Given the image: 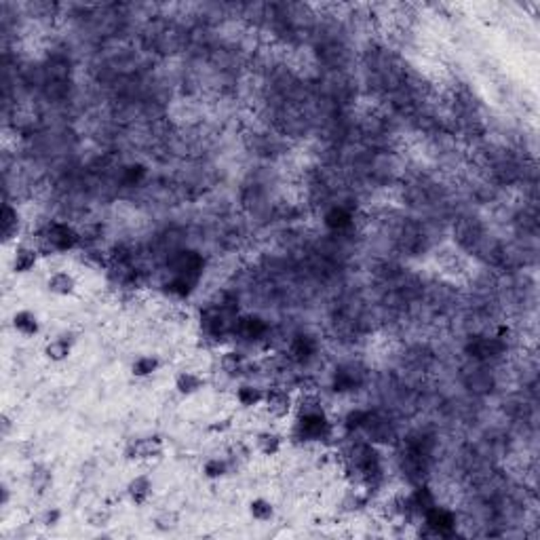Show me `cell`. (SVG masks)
I'll list each match as a JSON object with an SVG mask.
<instances>
[{"instance_id":"cell-1","label":"cell","mask_w":540,"mask_h":540,"mask_svg":"<svg viewBox=\"0 0 540 540\" xmlns=\"http://www.w3.org/2000/svg\"><path fill=\"white\" fill-rule=\"evenodd\" d=\"M165 452V444L159 435H150V437H140L133 439L125 446V460L129 462H152L159 460Z\"/></svg>"},{"instance_id":"cell-2","label":"cell","mask_w":540,"mask_h":540,"mask_svg":"<svg viewBox=\"0 0 540 540\" xmlns=\"http://www.w3.org/2000/svg\"><path fill=\"white\" fill-rule=\"evenodd\" d=\"M264 409L270 418H277V420H283L291 414L293 409V397L287 388H281V386H272V388H266V395H264Z\"/></svg>"},{"instance_id":"cell-3","label":"cell","mask_w":540,"mask_h":540,"mask_svg":"<svg viewBox=\"0 0 540 540\" xmlns=\"http://www.w3.org/2000/svg\"><path fill=\"white\" fill-rule=\"evenodd\" d=\"M152 492H154V483H152V477L146 475V473H140V475L131 477L127 488H125V494H127L129 502L136 504V506L148 504V500L152 498Z\"/></svg>"},{"instance_id":"cell-4","label":"cell","mask_w":540,"mask_h":540,"mask_svg":"<svg viewBox=\"0 0 540 540\" xmlns=\"http://www.w3.org/2000/svg\"><path fill=\"white\" fill-rule=\"evenodd\" d=\"M45 241L51 249L55 251H66V249H72L78 241L76 233L66 226V224H49L47 231H45Z\"/></svg>"},{"instance_id":"cell-5","label":"cell","mask_w":540,"mask_h":540,"mask_svg":"<svg viewBox=\"0 0 540 540\" xmlns=\"http://www.w3.org/2000/svg\"><path fill=\"white\" fill-rule=\"evenodd\" d=\"M11 328L24 338H36L41 334V319L28 308H20L11 316Z\"/></svg>"},{"instance_id":"cell-6","label":"cell","mask_w":540,"mask_h":540,"mask_svg":"<svg viewBox=\"0 0 540 540\" xmlns=\"http://www.w3.org/2000/svg\"><path fill=\"white\" fill-rule=\"evenodd\" d=\"M74 342H76V340L72 338V334H59V336L51 338V340L45 344L43 353H45V357H47L51 363H64V361L70 359V355H72V351H74Z\"/></svg>"},{"instance_id":"cell-7","label":"cell","mask_w":540,"mask_h":540,"mask_svg":"<svg viewBox=\"0 0 540 540\" xmlns=\"http://www.w3.org/2000/svg\"><path fill=\"white\" fill-rule=\"evenodd\" d=\"M38 249L36 247H30L26 243H20L15 245V251H13V260H11V268L15 275H28L36 268L38 264Z\"/></svg>"},{"instance_id":"cell-8","label":"cell","mask_w":540,"mask_h":540,"mask_svg":"<svg viewBox=\"0 0 540 540\" xmlns=\"http://www.w3.org/2000/svg\"><path fill=\"white\" fill-rule=\"evenodd\" d=\"M76 287H78V281L72 272L68 270H55L49 275L47 279V289L49 293L57 295V298H70L76 293Z\"/></svg>"},{"instance_id":"cell-9","label":"cell","mask_w":540,"mask_h":540,"mask_svg":"<svg viewBox=\"0 0 540 540\" xmlns=\"http://www.w3.org/2000/svg\"><path fill=\"white\" fill-rule=\"evenodd\" d=\"M205 378L196 372H190V370H184V372H177L175 374V380H173V388L177 395L182 397H192L196 393H200L205 388Z\"/></svg>"},{"instance_id":"cell-10","label":"cell","mask_w":540,"mask_h":540,"mask_svg":"<svg viewBox=\"0 0 540 540\" xmlns=\"http://www.w3.org/2000/svg\"><path fill=\"white\" fill-rule=\"evenodd\" d=\"M256 450L262 456L272 458L283 450V437L277 433V430H260L256 435Z\"/></svg>"},{"instance_id":"cell-11","label":"cell","mask_w":540,"mask_h":540,"mask_svg":"<svg viewBox=\"0 0 540 540\" xmlns=\"http://www.w3.org/2000/svg\"><path fill=\"white\" fill-rule=\"evenodd\" d=\"M264 395H266V388L262 386H256V384H241L235 393L237 397V403L245 409H254V407H260L264 403Z\"/></svg>"},{"instance_id":"cell-12","label":"cell","mask_w":540,"mask_h":540,"mask_svg":"<svg viewBox=\"0 0 540 540\" xmlns=\"http://www.w3.org/2000/svg\"><path fill=\"white\" fill-rule=\"evenodd\" d=\"M161 370V359L156 355H140L131 363V374L136 378H150Z\"/></svg>"},{"instance_id":"cell-13","label":"cell","mask_w":540,"mask_h":540,"mask_svg":"<svg viewBox=\"0 0 540 540\" xmlns=\"http://www.w3.org/2000/svg\"><path fill=\"white\" fill-rule=\"evenodd\" d=\"M247 511H249L251 519L258 521V523H268V521L275 519V504H272L268 498H264V496L254 498V500L247 504Z\"/></svg>"},{"instance_id":"cell-14","label":"cell","mask_w":540,"mask_h":540,"mask_svg":"<svg viewBox=\"0 0 540 540\" xmlns=\"http://www.w3.org/2000/svg\"><path fill=\"white\" fill-rule=\"evenodd\" d=\"M228 473H231V462H228L226 458H220V456H211V458H207L205 465H203V475H205V479H209V481H220V479H224Z\"/></svg>"},{"instance_id":"cell-15","label":"cell","mask_w":540,"mask_h":540,"mask_svg":"<svg viewBox=\"0 0 540 540\" xmlns=\"http://www.w3.org/2000/svg\"><path fill=\"white\" fill-rule=\"evenodd\" d=\"M20 231V213L13 205H5L3 207V239L5 243H9L13 237H17Z\"/></svg>"},{"instance_id":"cell-16","label":"cell","mask_w":540,"mask_h":540,"mask_svg":"<svg viewBox=\"0 0 540 540\" xmlns=\"http://www.w3.org/2000/svg\"><path fill=\"white\" fill-rule=\"evenodd\" d=\"M326 224L334 231H342L346 226H351V215L342 209V207H334L328 215H326Z\"/></svg>"},{"instance_id":"cell-17","label":"cell","mask_w":540,"mask_h":540,"mask_svg":"<svg viewBox=\"0 0 540 540\" xmlns=\"http://www.w3.org/2000/svg\"><path fill=\"white\" fill-rule=\"evenodd\" d=\"M61 517H64L61 509H57V506H49V509H45V511L41 513L38 521H41V525H43V527H55V525H59V523H61Z\"/></svg>"},{"instance_id":"cell-18","label":"cell","mask_w":540,"mask_h":540,"mask_svg":"<svg viewBox=\"0 0 540 540\" xmlns=\"http://www.w3.org/2000/svg\"><path fill=\"white\" fill-rule=\"evenodd\" d=\"M243 363H245V359L241 353H226L222 359V365L228 374H239L243 370Z\"/></svg>"},{"instance_id":"cell-19","label":"cell","mask_w":540,"mask_h":540,"mask_svg":"<svg viewBox=\"0 0 540 540\" xmlns=\"http://www.w3.org/2000/svg\"><path fill=\"white\" fill-rule=\"evenodd\" d=\"M49 483H51V473H49L45 467L36 465V467L32 469V486L38 488V490H45Z\"/></svg>"},{"instance_id":"cell-20","label":"cell","mask_w":540,"mask_h":540,"mask_svg":"<svg viewBox=\"0 0 540 540\" xmlns=\"http://www.w3.org/2000/svg\"><path fill=\"white\" fill-rule=\"evenodd\" d=\"M228 428H233V418H218L209 424L211 433H226Z\"/></svg>"},{"instance_id":"cell-21","label":"cell","mask_w":540,"mask_h":540,"mask_svg":"<svg viewBox=\"0 0 540 540\" xmlns=\"http://www.w3.org/2000/svg\"><path fill=\"white\" fill-rule=\"evenodd\" d=\"M3 437H9V433H11V418L7 416V414H3Z\"/></svg>"}]
</instances>
